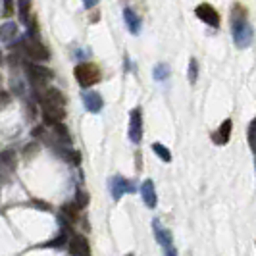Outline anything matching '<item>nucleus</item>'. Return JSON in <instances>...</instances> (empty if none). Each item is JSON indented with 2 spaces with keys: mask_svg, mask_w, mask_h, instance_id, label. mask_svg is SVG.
Segmentation results:
<instances>
[{
  "mask_svg": "<svg viewBox=\"0 0 256 256\" xmlns=\"http://www.w3.org/2000/svg\"><path fill=\"white\" fill-rule=\"evenodd\" d=\"M231 33L237 48H246L254 38L252 26L246 20V10L241 4H233L231 8Z\"/></svg>",
  "mask_w": 256,
  "mask_h": 256,
  "instance_id": "f257e3e1",
  "label": "nucleus"
},
{
  "mask_svg": "<svg viewBox=\"0 0 256 256\" xmlns=\"http://www.w3.org/2000/svg\"><path fill=\"white\" fill-rule=\"evenodd\" d=\"M74 76H76L77 83L81 87H92V85H96L100 81L102 74H100V68L96 64H92V62H81V64L76 66Z\"/></svg>",
  "mask_w": 256,
  "mask_h": 256,
  "instance_id": "f03ea898",
  "label": "nucleus"
},
{
  "mask_svg": "<svg viewBox=\"0 0 256 256\" xmlns=\"http://www.w3.org/2000/svg\"><path fill=\"white\" fill-rule=\"evenodd\" d=\"M26 74L27 79L31 81V85L35 89H40V87H46V83L52 81L54 77V72L44 68V66H38V64H26Z\"/></svg>",
  "mask_w": 256,
  "mask_h": 256,
  "instance_id": "7ed1b4c3",
  "label": "nucleus"
},
{
  "mask_svg": "<svg viewBox=\"0 0 256 256\" xmlns=\"http://www.w3.org/2000/svg\"><path fill=\"white\" fill-rule=\"evenodd\" d=\"M22 48H24L27 58H31V60H35V62H46V60L50 58V52H48V48L40 42V38L24 40V42H22Z\"/></svg>",
  "mask_w": 256,
  "mask_h": 256,
  "instance_id": "20e7f679",
  "label": "nucleus"
},
{
  "mask_svg": "<svg viewBox=\"0 0 256 256\" xmlns=\"http://www.w3.org/2000/svg\"><path fill=\"white\" fill-rule=\"evenodd\" d=\"M194 16H196L200 22H204L208 27H214V29H218L220 24H222V18H220L218 10H216L212 4H208V2L198 4V6L194 8Z\"/></svg>",
  "mask_w": 256,
  "mask_h": 256,
  "instance_id": "39448f33",
  "label": "nucleus"
},
{
  "mask_svg": "<svg viewBox=\"0 0 256 256\" xmlns=\"http://www.w3.org/2000/svg\"><path fill=\"white\" fill-rule=\"evenodd\" d=\"M129 139L133 144L142 141V112L141 108H133L129 114Z\"/></svg>",
  "mask_w": 256,
  "mask_h": 256,
  "instance_id": "423d86ee",
  "label": "nucleus"
},
{
  "mask_svg": "<svg viewBox=\"0 0 256 256\" xmlns=\"http://www.w3.org/2000/svg\"><path fill=\"white\" fill-rule=\"evenodd\" d=\"M110 192H112V198L114 200H120L124 194L135 192V185L131 181L126 180V178H122V176H114L110 180Z\"/></svg>",
  "mask_w": 256,
  "mask_h": 256,
  "instance_id": "0eeeda50",
  "label": "nucleus"
},
{
  "mask_svg": "<svg viewBox=\"0 0 256 256\" xmlns=\"http://www.w3.org/2000/svg\"><path fill=\"white\" fill-rule=\"evenodd\" d=\"M64 118H66L64 106H50V104H44L42 106V122H44V126L54 128L56 124H62Z\"/></svg>",
  "mask_w": 256,
  "mask_h": 256,
  "instance_id": "6e6552de",
  "label": "nucleus"
},
{
  "mask_svg": "<svg viewBox=\"0 0 256 256\" xmlns=\"http://www.w3.org/2000/svg\"><path fill=\"white\" fill-rule=\"evenodd\" d=\"M68 246H70V252L74 256H90L89 241L83 235H72Z\"/></svg>",
  "mask_w": 256,
  "mask_h": 256,
  "instance_id": "1a4fd4ad",
  "label": "nucleus"
},
{
  "mask_svg": "<svg viewBox=\"0 0 256 256\" xmlns=\"http://www.w3.org/2000/svg\"><path fill=\"white\" fill-rule=\"evenodd\" d=\"M152 230H154V235H156V241H158V244H160L162 248L174 246V235H172V231L168 230V228H164L158 220L152 222Z\"/></svg>",
  "mask_w": 256,
  "mask_h": 256,
  "instance_id": "9d476101",
  "label": "nucleus"
},
{
  "mask_svg": "<svg viewBox=\"0 0 256 256\" xmlns=\"http://www.w3.org/2000/svg\"><path fill=\"white\" fill-rule=\"evenodd\" d=\"M231 129H233V122H231V120H224V122L220 124V128L212 133V141L216 142L218 146L228 144L231 139Z\"/></svg>",
  "mask_w": 256,
  "mask_h": 256,
  "instance_id": "9b49d317",
  "label": "nucleus"
},
{
  "mask_svg": "<svg viewBox=\"0 0 256 256\" xmlns=\"http://www.w3.org/2000/svg\"><path fill=\"white\" fill-rule=\"evenodd\" d=\"M141 196H142V202L146 204V208H156V204H158V196H156V189H154L152 180L142 181Z\"/></svg>",
  "mask_w": 256,
  "mask_h": 256,
  "instance_id": "f8f14e48",
  "label": "nucleus"
},
{
  "mask_svg": "<svg viewBox=\"0 0 256 256\" xmlns=\"http://www.w3.org/2000/svg\"><path fill=\"white\" fill-rule=\"evenodd\" d=\"M83 104H85V108L89 110L90 114H98L104 108L102 96L98 92H94V90H89V92L83 94Z\"/></svg>",
  "mask_w": 256,
  "mask_h": 256,
  "instance_id": "ddd939ff",
  "label": "nucleus"
},
{
  "mask_svg": "<svg viewBox=\"0 0 256 256\" xmlns=\"http://www.w3.org/2000/svg\"><path fill=\"white\" fill-rule=\"evenodd\" d=\"M124 20H126V26L131 31V35H139V31H141V18L133 12L131 8H126L124 10Z\"/></svg>",
  "mask_w": 256,
  "mask_h": 256,
  "instance_id": "4468645a",
  "label": "nucleus"
},
{
  "mask_svg": "<svg viewBox=\"0 0 256 256\" xmlns=\"http://www.w3.org/2000/svg\"><path fill=\"white\" fill-rule=\"evenodd\" d=\"M62 216H66V220L70 224H77L79 218H81V206L77 202H66L62 206Z\"/></svg>",
  "mask_w": 256,
  "mask_h": 256,
  "instance_id": "2eb2a0df",
  "label": "nucleus"
},
{
  "mask_svg": "<svg viewBox=\"0 0 256 256\" xmlns=\"http://www.w3.org/2000/svg\"><path fill=\"white\" fill-rule=\"evenodd\" d=\"M18 37V26L14 22H6L0 26V42H12Z\"/></svg>",
  "mask_w": 256,
  "mask_h": 256,
  "instance_id": "dca6fc26",
  "label": "nucleus"
},
{
  "mask_svg": "<svg viewBox=\"0 0 256 256\" xmlns=\"http://www.w3.org/2000/svg\"><path fill=\"white\" fill-rule=\"evenodd\" d=\"M18 18L20 22L27 26L29 24V16H31V0H18Z\"/></svg>",
  "mask_w": 256,
  "mask_h": 256,
  "instance_id": "f3484780",
  "label": "nucleus"
},
{
  "mask_svg": "<svg viewBox=\"0 0 256 256\" xmlns=\"http://www.w3.org/2000/svg\"><path fill=\"white\" fill-rule=\"evenodd\" d=\"M18 164V156L14 150H4V152H0V168L2 170H14Z\"/></svg>",
  "mask_w": 256,
  "mask_h": 256,
  "instance_id": "a211bd4d",
  "label": "nucleus"
},
{
  "mask_svg": "<svg viewBox=\"0 0 256 256\" xmlns=\"http://www.w3.org/2000/svg\"><path fill=\"white\" fill-rule=\"evenodd\" d=\"M54 137L60 141V144H72V137H70V133H68V128H66L64 124H56L54 128Z\"/></svg>",
  "mask_w": 256,
  "mask_h": 256,
  "instance_id": "6ab92c4d",
  "label": "nucleus"
},
{
  "mask_svg": "<svg viewBox=\"0 0 256 256\" xmlns=\"http://www.w3.org/2000/svg\"><path fill=\"white\" fill-rule=\"evenodd\" d=\"M152 150H154V154L162 160V162H166V164L172 162V152H170V148L164 146L162 142H152Z\"/></svg>",
  "mask_w": 256,
  "mask_h": 256,
  "instance_id": "aec40b11",
  "label": "nucleus"
},
{
  "mask_svg": "<svg viewBox=\"0 0 256 256\" xmlns=\"http://www.w3.org/2000/svg\"><path fill=\"white\" fill-rule=\"evenodd\" d=\"M246 141H248V148L256 154V118L248 124V129H246Z\"/></svg>",
  "mask_w": 256,
  "mask_h": 256,
  "instance_id": "412c9836",
  "label": "nucleus"
},
{
  "mask_svg": "<svg viewBox=\"0 0 256 256\" xmlns=\"http://www.w3.org/2000/svg\"><path fill=\"white\" fill-rule=\"evenodd\" d=\"M58 152L62 154V158H66L68 162H72V164H76V166H79V164H81V152H79V150L62 148V150H58Z\"/></svg>",
  "mask_w": 256,
  "mask_h": 256,
  "instance_id": "4be33fe9",
  "label": "nucleus"
},
{
  "mask_svg": "<svg viewBox=\"0 0 256 256\" xmlns=\"http://www.w3.org/2000/svg\"><path fill=\"white\" fill-rule=\"evenodd\" d=\"M170 77V66L168 64H158L154 68V79L156 81H166Z\"/></svg>",
  "mask_w": 256,
  "mask_h": 256,
  "instance_id": "5701e85b",
  "label": "nucleus"
},
{
  "mask_svg": "<svg viewBox=\"0 0 256 256\" xmlns=\"http://www.w3.org/2000/svg\"><path fill=\"white\" fill-rule=\"evenodd\" d=\"M187 77H189V83H196V79H198V62L194 58L189 60V74H187Z\"/></svg>",
  "mask_w": 256,
  "mask_h": 256,
  "instance_id": "b1692460",
  "label": "nucleus"
},
{
  "mask_svg": "<svg viewBox=\"0 0 256 256\" xmlns=\"http://www.w3.org/2000/svg\"><path fill=\"white\" fill-rule=\"evenodd\" d=\"M77 204L81 206V208H85V206L89 204V192L87 191H83V189H79V191H77Z\"/></svg>",
  "mask_w": 256,
  "mask_h": 256,
  "instance_id": "393cba45",
  "label": "nucleus"
},
{
  "mask_svg": "<svg viewBox=\"0 0 256 256\" xmlns=\"http://www.w3.org/2000/svg\"><path fill=\"white\" fill-rule=\"evenodd\" d=\"M27 26H29V33H27V35H29V38H38V37H40V35H38L37 20H29V24H27Z\"/></svg>",
  "mask_w": 256,
  "mask_h": 256,
  "instance_id": "a878e982",
  "label": "nucleus"
},
{
  "mask_svg": "<svg viewBox=\"0 0 256 256\" xmlns=\"http://www.w3.org/2000/svg\"><path fill=\"white\" fill-rule=\"evenodd\" d=\"M12 14H14L12 0H2V16H4V18H10Z\"/></svg>",
  "mask_w": 256,
  "mask_h": 256,
  "instance_id": "bb28decb",
  "label": "nucleus"
},
{
  "mask_svg": "<svg viewBox=\"0 0 256 256\" xmlns=\"http://www.w3.org/2000/svg\"><path fill=\"white\" fill-rule=\"evenodd\" d=\"M10 100H12V98H10V92H8V90H0V108H2V106H8Z\"/></svg>",
  "mask_w": 256,
  "mask_h": 256,
  "instance_id": "cd10ccee",
  "label": "nucleus"
},
{
  "mask_svg": "<svg viewBox=\"0 0 256 256\" xmlns=\"http://www.w3.org/2000/svg\"><path fill=\"white\" fill-rule=\"evenodd\" d=\"M98 2H100V0H83V6H85L87 10H90V8H94Z\"/></svg>",
  "mask_w": 256,
  "mask_h": 256,
  "instance_id": "c85d7f7f",
  "label": "nucleus"
},
{
  "mask_svg": "<svg viewBox=\"0 0 256 256\" xmlns=\"http://www.w3.org/2000/svg\"><path fill=\"white\" fill-rule=\"evenodd\" d=\"M164 256H178L176 246H168V248H164Z\"/></svg>",
  "mask_w": 256,
  "mask_h": 256,
  "instance_id": "c756f323",
  "label": "nucleus"
},
{
  "mask_svg": "<svg viewBox=\"0 0 256 256\" xmlns=\"http://www.w3.org/2000/svg\"><path fill=\"white\" fill-rule=\"evenodd\" d=\"M0 60H2V52H0Z\"/></svg>",
  "mask_w": 256,
  "mask_h": 256,
  "instance_id": "7c9ffc66",
  "label": "nucleus"
},
{
  "mask_svg": "<svg viewBox=\"0 0 256 256\" xmlns=\"http://www.w3.org/2000/svg\"><path fill=\"white\" fill-rule=\"evenodd\" d=\"M0 81H2V76H0Z\"/></svg>",
  "mask_w": 256,
  "mask_h": 256,
  "instance_id": "2f4dec72",
  "label": "nucleus"
},
{
  "mask_svg": "<svg viewBox=\"0 0 256 256\" xmlns=\"http://www.w3.org/2000/svg\"><path fill=\"white\" fill-rule=\"evenodd\" d=\"M128 256H133V254H128Z\"/></svg>",
  "mask_w": 256,
  "mask_h": 256,
  "instance_id": "473e14b6",
  "label": "nucleus"
}]
</instances>
